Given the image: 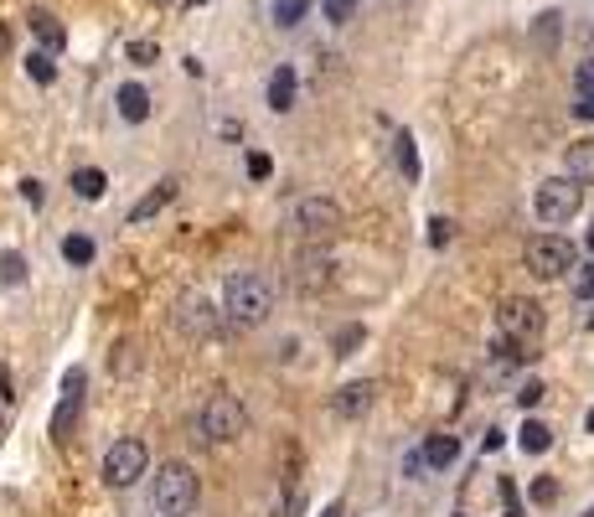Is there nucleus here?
Segmentation results:
<instances>
[{"label": "nucleus", "mask_w": 594, "mask_h": 517, "mask_svg": "<svg viewBox=\"0 0 594 517\" xmlns=\"http://www.w3.org/2000/svg\"><path fill=\"white\" fill-rule=\"evenodd\" d=\"M5 52H11V26L0 21V58H5Z\"/></svg>", "instance_id": "ea45409f"}, {"label": "nucleus", "mask_w": 594, "mask_h": 517, "mask_svg": "<svg viewBox=\"0 0 594 517\" xmlns=\"http://www.w3.org/2000/svg\"><path fill=\"white\" fill-rule=\"evenodd\" d=\"M554 496H558V481H548V476H543V481H533V502H543V507H548Z\"/></svg>", "instance_id": "f704fd0d"}, {"label": "nucleus", "mask_w": 594, "mask_h": 517, "mask_svg": "<svg viewBox=\"0 0 594 517\" xmlns=\"http://www.w3.org/2000/svg\"><path fill=\"white\" fill-rule=\"evenodd\" d=\"M574 88H579V94H594V58L574 67Z\"/></svg>", "instance_id": "473e14b6"}, {"label": "nucleus", "mask_w": 594, "mask_h": 517, "mask_svg": "<svg viewBox=\"0 0 594 517\" xmlns=\"http://www.w3.org/2000/svg\"><path fill=\"white\" fill-rule=\"evenodd\" d=\"M26 73H31L37 83H52V78H58V62H52V52H31V58H26Z\"/></svg>", "instance_id": "393cba45"}, {"label": "nucleus", "mask_w": 594, "mask_h": 517, "mask_svg": "<svg viewBox=\"0 0 594 517\" xmlns=\"http://www.w3.org/2000/svg\"><path fill=\"white\" fill-rule=\"evenodd\" d=\"M533 37L543 41V47H554V41H558V11H543V16H537Z\"/></svg>", "instance_id": "cd10ccee"}, {"label": "nucleus", "mask_w": 594, "mask_h": 517, "mask_svg": "<svg viewBox=\"0 0 594 517\" xmlns=\"http://www.w3.org/2000/svg\"><path fill=\"white\" fill-rule=\"evenodd\" d=\"M26 280V259L21 254H0V285H21Z\"/></svg>", "instance_id": "a878e982"}, {"label": "nucleus", "mask_w": 594, "mask_h": 517, "mask_svg": "<svg viewBox=\"0 0 594 517\" xmlns=\"http://www.w3.org/2000/svg\"><path fill=\"white\" fill-rule=\"evenodd\" d=\"M579 207H584V182H574V176H554L533 192V212L543 223H569V218H579Z\"/></svg>", "instance_id": "20e7f679"}, {"label": "nucleus", "mask_w": 594, "mask_h": 517, "mask_svg": "<svg viewBox=\"0 0 594 517\" xmlns=\"http://www.w3.org/2000/svg\"><path fill=\"white\" fill-rule=\"evenodd\" d=\"M574 295H579V300H594V264H579L574 269Z\"/></svg>", "instance_id": "c756f323"}, {"label": "nucleus", "mask_w": 594, "mask_h": 517, "mask_svg": "<svg viewBox=\"0 0 594 517\" xmlns=\"http://www.w3.org/2000/svg\"><path fill=\"white\" fill-rule=\"evenodd\" d=\"M155 5H161V0H155Z\"/></svg>", "instance_id": "a18cd8bd"}, {"label": "nucleus", "mask_w": 594, "mask_h": 517, "mask_svg": "<svg viewBox=\"0 0 594 517\" xmlns=\"http://www.w3.org/2000/svg\"><path fill=\"white\" fill-rule=\"evenodd\" d=\"M372 409V383H347V388L336 393V414L341 419H362Z\"/></svg>", "instance_id": "f8f14e48"}, {"label": "nucleus", "mask_w": 594, "mask_h": 517, "mask_svg": "<svg viewBox=\"0 0 594 517\" xmlns=\"http://www.w3.org/2000/svg\"><path fill=\"white\" fill-rule=\"evenodd\" d=\"M517 445H522L528 455H543L548 445H554V430H548L543 419H528V424H522V434H517Z\"/></svg>", "instance_id": "412c9836"}, {"label": "nucleus", "mask_w": 594, "mask_h": 517, "mask_svg": "<svg viewBox=\"0 0 594 517\" xmlns=\"http://www.w3.org/2000/svg\"><path fill=\"white\" fill-rule=\"evenodd\" d=\"M62 259H67V264H93V238L67 233V238H62Z\"/></svg>", "instance_id": "4be33fe9"}, {"label": "nucleus", "mask_w": 594, "mask_h": 517, "mask_svg": "<svg viewBox=\"0 0 594 517\" xmlns=\"http://www.w3.org/2000/svg\"><path fill=\"white\" fill-rule=\"evenodd\" d=\"M295 227L310 233V238H321L331 227H341V207L331 202V197H306V202L295 207Z\"/></svg>", "instance_id": "9d476101"}, {"label": "nucleus", "mask_w": 594, "mask_h": 517, "mask_svg": "<svg viewBox=\"0 0 594 517\" xmlns=\"http://www.w3.org/2000/svg\"><path fill=\"white\" fill-rule=\"evenodd\" d=\"M176 331H182V336H217V310L207 306L202 295H182V300H176Z\"/></svg>", "instance_id": "1a4fd4ad"}, {"label": "nucleus", "mask_w": 594, "mask_h": 517, "mask_svg": "<svg viewBox=\"0 0 594 517\" xmlns=\"http://www.w3.org/2000/svg\"><path fill=\"white\" fill-rule=\"evenodd\" d=\"M21 202H31V207H41L47 202V186L37 182V176H26V182H21Z\"/></svg>", "instance_id": "2f4dec72"}, {"label": "nucleus", "mask_w": 594, "mask_h": 517, "mask_svg": "<svg viewBox=\"0 0 594 517\" xmlns=\"http://www.w3.org/2000/svg\"><path fill=\"white\" fill-rule=\"evenodd\" d=\"M522 259H528V269H533L537 280H558V274H569V269H574V244H569V238H558V233H537Z\"/></svg>", "instance_id": "423d86ee"}, {"label": "nucleus", "mask_w": 594, "mask_h": 517, "mask_svg": "<svg viewBox=\"0 0 594 517\" xmlns=\"http://www.w3.org/2000/svg\"><path fill=\"white\" fill-rule=\"evenodd\" d=\"M269 310H274V285H269L264 274H253V269L227 274V285H223V316L233 321V326H238V331L264 326Z\"/></svg>", "instance_id": "f257e3e1"}, {"label": "nucleus", "mask_w": 594, "mask_h": 517, "mask_svg": "<svg viewBox=\"0 0 594 517\" xmlns=\"http://www.w3.org/2000/svg\"><path fill=\"white\" fill-rule=\"evenodd\" d=\"M430 244H434V248L450 244V223H445V218H434V223H430Z\"/></svg>", "instance_id": "c9c22d12"}, {"label": "nucleus", "mask_w": 594, "mask_h": 517, "mask_svg": "<svg viewBox=\"0 0 594 517\" xmlns=\"http://www.w3.org/2000/svg\"><path fill=\"white\" fill-rule=\"evenodd\" d=\"M543 383H522V393H517V404H522V409H537V404H543Z\"/></svg>", "instance_id": "72a5a7b5"}, {"label": "nucleus", "mask_w": 594, "mask_h": 517, "mask_svg": "<svg viewBox=\"0 0 594 517\" xmlns=\"http://www.w3.org/2000/svg\"><path fill=\"white\" fill-rule=\"evenodd\" d=\"M269 171H274V161H269L264 150H253V156H248V176H253V182H269Z\"/></svg>", "instance_id": "7c9ffc66"}, {"label": "nucleus", "mask_w": 594, "mask_h": 517, "mask_svg": "<svg viewBox=\"0 0 594 517\" xmlns=\"http://www.w3.org/2000/svg\"><path fill=\"white\" fill-rule=\"evenodd\" d=\"M563 165H569V176L584 186H594V140H579L569 145V156H563Z\"/></svg>", "instance_id": "4468645a"}, {"label": "nucleus", "mask_w": 594, "mask_h": 517, "mask_svg": "<svg viewBox=\"0 0 594 517\" xmlns=\"http://www.w3.org/2000/svg\"><path fill=\"white\" fill-rule=\"evenodd\" d=\"M269 109H274V114H289V109H295V67H289V62H279V67L269 73Z\"/></svg>", "instance_id": "9b49d317"}, {"label": "nucleus", "mask_w": 594, "mask_h": 517, "mask_svg": "<svg viewBox=\"0 0 594 517\" xmlns=\"http://www.w3.org/2000/svg\"><path fill=\"white\" fill-rule=\"evenodd\" d=\"M590 254H594V227H590Z\"/></svg>", "instance_id": "c03bdc74"}, {"label": "nucleus", "mask_w": 594, "mask_h": 517, "mask_svg": "<svg viewBox=\"0 0 594 517\" xmlns=\"http://www.w3.org/2000/svg\"><path fill=\"white\" fill-rule=\"evenodd\" d=\"M362 342H368V326H341L331 347H336V357H351V352L362 347Z\"/></svg>", "instance_id": "b1692460"}, {"label": "nucleus", "mask_w": 594, "mask_h": 517, "mask_svg": "<svg viewBox=\"0 0 594 517\" xmlns=\"http://www.w3.org/2000/svg\"><path fill=\"white\" fill-rule=\"evenodd\" d=\"M306 11H310V0H274V21L279 26H300Z\"/></svg>", "instance_id": "5701e85b"}, {"label": "nucleus", "mask_w": 594, "mask_h": 517, "mask_svg": "<svg viewBox=\"0 0 594 517\" xmlns=\"http://www.w3.org/2000/svg\"><path fill=\"white\" fill-rule=\"evenodd\" d=\"M197 430L212 440V445H223V440H238V434L248 430V409L233 398V393H212L202 404V414H197Z\"/></svg>", "instance_id": "7ed1b4c3"}, {"label": "nucleus", "mask_w": 594, "mask_h": 517, "mask_svg": "<svg viewBox=\"0 0 594 517\" xmlns=\"http://www.w3.org/2000/svg\"><path fill=\"white\" fill-rule=\"evenodd\" d=\"M145 466H150V450H145V440H114L109 445V455H103V481L109 486H135L145 476Z\"/></svg>", "instance_id": "39448f33"}, {"label": "nucleus", "mask_w": 594, "mask_h": 517, "mask_svg": "<svg viewBox=\"0 0 594 517\" xmlns=\"http://www.w3.org/2000/svg\"><path fill=\"white\" fill-rule=\"evenodd\" d=\"M574 114H579V120H594V94H579Z\"/></svg>", "instance_id": "4c0bfd02"}, {"label": "nucleus", "mask_w": 594, "mask_h": 517, "mask_svg": "<svg viewBox=\"0 0 594 517\" xmlns=\"http://www.w3.org/2000/svg\"><path fill=\"white\" fill-rule=\"evenodd\" d=\"M103 186H109V176H103L99 165H83V171H73V192H78L83 202H99Z\"/></svg>", "instance_id": "6ab92c4d"}, {"label": "nucleus", "mask_w": 594, "mask_h": 517, "mask_svg": "<svg viewBox=\"0 0 594 517\" xmlns=\"http://www.w3.org/2000/svg\"><path fill=\"white\" fill-rule=\"evenodd\" d=\"M300 507H306V496H300V492H289V496H285V507H279L274 517H300Z\"/></svg>", "instance_id": "e433bc0d"}, {"label": "nucleus", "mask_w": 594, "mask_h": 517, "mask_svg": "<svg viewBox=\"0 0 594 517\" xmlns=\"http://www.w3.org/2000/svg\"><path fill=\"white\" fill-rule=\"evenodd\" d=\"M321 11H326V21H336V26H347V21L357 16V0H321Z\"/></svg>", "instance_id": "bb28decb"}, {"label": "nucleus", "mask_w": 594, "mask_h": 517, "mask_svg": "<svg viewBox=\"0 0 594 517\" xmlns=\"http://www.w3.org/2000/svg\"><path fill=\"white\" fill-rule=\"evenodd\" d=\"M321 517H341V502H331V507H326V513H321Z\"/></svg>", "instance_id": "a19ab883"}, {"label": "nucleus", "mask_w": 594, "mask_h": 517, "mask_svg": "<svg viewBox=\"0 0 594 517\" xmlns=\"http://www.w3.org/2000/svg\"><path fill=\"white\" fill-rule=\"evenodd\" d=\"M501 440H507L501 430H486V440H481V450H501Z\"/></svg>", "instance_id": "58836bf2"}, {"label": "nucleus", "mask_w": 594, "mask_h": 517, "mask_svg": "<svg viewBox=\"0 0 594 517\" xmlns=\"http://www.w3.org/2000/svg\"><path fill=\"white\" fill-rule=\"evenodd\" d=\"M83 388H88L83 368H73L62 378V398H58V414H52V440H58V445H67V430H73V419H78V409H83Z\"/></svg>", "instance_id": "6e6552de"}, {"label": "nucleus", "mask_w": 594, "mask_h": 517, "mask_svg": "<svg viewBox=\"0 0 594 517\" xmlns=\"http://www.w3.org/2000/svg\"><path fill=\"white\" fill-rule=\"evenodd\" d=\"M171 197H176V182H161L155 192H145L140 202H135V212H129V223H145V218H155V212L171 202Z\"/></svg>", "instance_id": "dca6fc26"}, {"label": "nucleus", "mask_w": 594, "mask_h": 517, "mask_svg": "<svg viewBox=\"0 0 594 517\" xmlns=\"http://www.w3.org/2000/svg\"><path fill=\"white\" fill-rule=\"evenodd\" d=\"M455 455H460V440H455V434H430V440H424V460H430V466H455Z\"/></svg>", "instance_id": "aec40b11"}, {"label": "nucleus", "mask_w": 594, "mask_h": 517, "mask_svg": "<svg viewBox=\"0 0 594 517\" xmlns=\"http://www.w3.org/2000/svg\"><path fill=\"white\" fill-rule=\"evenodd\" d=\"M393 161H398V171H403L409 182H419V150H413L409 129H398V135H393Z\"/></svg>", "instance_id": "a211bd4d"}, {"label": "nucleus", "mask_w": 594, "mask_h": 517, "mask_svg": "<svg viewBox=\"0 0 594 517\" xmlns=\"http://www.w3.org/2000/svg\"><path fill=\"white\" fill-rule=\"evenodd\" d=\"M197 476L186 471L182 460H171V466H161L155 471V492H150V507L161 517H191L197 513Z\"/></svg>", "instance_id": "f03ea898"}, {"label": "nucleus", "mask_w": 594, "mask_h": 517, "mask_svg": "<svg viewBox=\"0 0 594 517\" xmlns=\"http://www.w3.org/2000/svg\"><path fill=\"white\" fill-rule=\"evenodd\" d=\"M155 58H161L155 41H129V62H135V67H155Z\"/></svg>", "instance_id": "c85d7f7f"}, {"label": "nucleus", "mask_w": 594, "mask_h": 517, "mask_svg": "<svg viewBox=\"0 0 594 517\" xmlns=\"http://www.w3.org/2000/svg\"><path fill=\"white\" fill-rule=\"evenodd\" d=\"M584 424H590V434H594V409H590V419H584Z\"/></svg>", "instance_id": "79ce46f5"}, {"label": "nucleus", "mask_w": 594, "mask_h": 517, "mask_svg": "<svg viewBox=\"0 0 594 517\" xmlns=\"http://www.w3.org/2000/svg\"><path fill=\"white\" fill-rule=\"evenodd\" d=\"M331 280V259L326 254H300V264H295V285L300 290H315Z\"/></svg>", "instance_id": "ddd939ff"}, {"label": "nucleus", "mask_w": 594, "mask_h": 517, "mask_svg": "<svg viewBox=\"0 0 594 517\" xmlns=\"http://www.w3.org/2000/svg\"><path fill=\"white\" fill-rule=\"evenodd\" d=\"M496 326H501V336H517V342L533 347L543 336V306L537 300H501L496 306Z\"/></svg>", "instance_id": "0eeeda50"}, {"label": "nucleus", "mask_w": 594, "mask_h": 517, "mask_svg": "<svg viewBox=\"0 0 594 517\" xmlns=\"http://www.w3.org/2000/svg\"><path fill=\"white\" fill-rule=\"evenodd\" d=\"M120 114L129 124H145V120H150V94H145L140 83H124V88H120Z\"/></svg>", "instance_id": "2eb2a0df"}, {"label": "nucleus", "mask_w": 594, "mask_h": 517, "mask_svg": "<svg viewBox=\"0 0 594 517\" xmlns=\"http://www.w3.org/2000/svg\"><path fill=\"white\" fill-rule=\"evenodd\" d=\"M31 31L41 37V47H47V52H58L62 41H67V31H62V21L52 16V11H31Z\"/></svg>", "instance_id": "f3484780"}, {"label": "nucleus", "mask_w": 594, "mask_h": 517, "mask_svg": "<svg viewBox=\"0 0 594 517\" xmlns=\"http://www.w3.org/2000/svg\"><path fill=\"white\" fill-rule=\"evenodd\" d=\"M186 5H191V11H197V5H207V0H186Z\"/></svg>", "instance_id": "37998d69"}]
</instances>
